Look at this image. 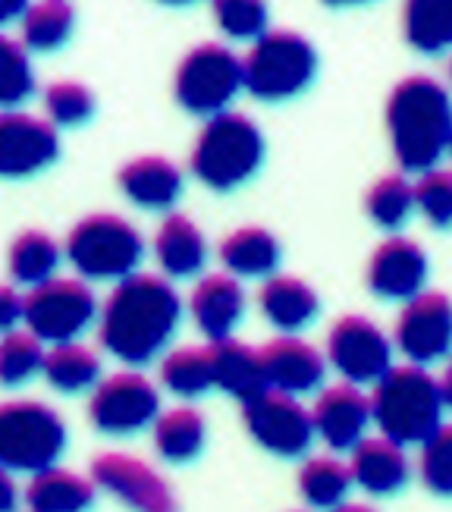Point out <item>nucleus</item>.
<instances>
[{"label": "nucleus", "instance_id": "c9c22d12", "mask_svg": "<svg viewBox=\"0 0 452 512\" xmlns=\"http://www.w3.org/2000/svg\"><path fill=\"white\" fill-rule=\"evenodd\" d=\"M35 95V70L22 41L0 32V107L13 110Z\"/></svg>", "mask_w": 452, "mask_h": 512}, {"label": "nucleus", "instance_id": "412c9836", "mask_svg": "<svg viewBox=\"0 0 452 512\" xmlns=\"http://www.w3.org/2000/svg\"><path fill=\"white\" fill-rule=\"evenodd\" d=\"M120 192L132 205L148 211H167L183 195V170L164 154H142L120 167Z\"/></svg>", "mask_w": 452, "mask_h": 512}, {"label": "nucleus", "instance_id": "b1692460", "mask_svg": "<svg viewBox=\"0 0 452 512\" xmlns=\"http://www.w3.org/2000/svg\"><path fill=\"white\" fill-rule=\"evenodd\" d=\"M280 242L264 227H239L230 236H223L217 258L223 271L236 280H264L277 271L280 264Z\"/></svg>", "mask_w": 452, "mask_h": 512}, {"label": "nucleus", "instance_id": "e433bc0d", "mask_svg": "<svg viewBox=\"0 0 452 512\" xmlns=\"http://www.w3.org/2000/svg\"><path fill=\"white\" fill-rule=\"evenodd\" d=\"M44 114L54 126H82L95 114V95L76 79H57L44 88Z\"/></svg>", "mask_w": 452, "mask_h": 512}, {"label": "nucleus", "instance_id": "0eeeda50", "mask_svg": "<svg viewBox=\"0 0 452 512\" xmlns=\"http://www.w3.org/2000/svg\"><path fill=\"white\" fill-rule=\"evenodd\" d=\"M66 450V425L63 418L38 403V399H13L0 403V469L35 475Z\"/></svg>", "mask_w": 452, "mask_h": 512}, {"label": "nucleus", "instance_id": "1a4fd4ad", "mask_svg": "<svg viewBox=\"0 0 452 512\" xmlns=\"http://www.w3.org/2000/svg\"><path fill=\"white\" fill-rule=\"evenodd\" d=\"M242 92V60L217 41L195 44L176 66L173 95L195 117L223 114Z\"/></svg>", "mask_w": 452, "mask_h": 512}, {"label": "nucleus", "instance_id": "f704fd0d", "mask_svg": "<svg viewBox=\"0 0 452 512\" xmlns=\"http://www.w3.org/2000/svg\"><path fill=\"white\" fill-rule=\"evenodd\" d=\"M44 362V343L29 330H7L0 337V384L4 387H22L41 374Z\"/></svg>", "mask_w": 452, "mask_h": 512}, {"label": "nucleus", "instance_id": "6ab92c4d", "mask_svg": "<svg viewBox=\"0 0 452 512\" xmlns=\"http://www.w3.org/2000/svg\"><path fill=\"white\" fill-rule=\"evenodd\" d=\"M189 311L198 330L205 333L211 343L226 340V337H233V330L239 327L245 315V289L226 271L208 274L192 286Z\"/></svg>", "mask_w": 452, "mask_h": 512}, {"label": "nucleus", "instance_id": "cd10ccee", "mask_svg": "<svg viewBox=\"0 0 452 512\" xmlns=\"http://www.w3.org/2000/svg\"><path fill=\"white\" fill-rule=\"evenodd\" d=\"M41 374L60 393H82L101 381V359L82 340L54 343L51 349H44Z\"/></svg>", "mask_w": 452, "mask_h": 512}, {"label": "nucleus", "instance_id": "5701e85b", "mask_svg": "<svg viewBox=\"0 0 452 512\" xmlns=\"http://www.w3.org/2000/svg\"><path fill=\"white\" fill-rule=\"evenodd\" d=\"M258 305H261V315L270 321V327H277L283 333L305 330L321 311V299L311 289V283H305L302 277H292V274L264 277Z\"/></svg>", "mask_w": 452, "mask_h": 512}, {"label": "nucleus", "instance_id": "7ed1b4c3", "mask_svg": "<svg viewBox=\"0 0 452 512\" xmlns=\"http://www.w3.org/2000/svg\"><path fill=\"white\" fill-rule=\"evenodd\" d=\"M371 421L383 437H390L399 447H418L446 421L449 406V377H434L421 365H393L374 384Z\"/></svg>", "mask_w": 452, "mask_h": 512}, {"label": "nucleus", "instance_id": "dca6fc26", "mask_svg": "<svg viewBox=\"0 0 452 512\" xmlns=\"http://www.w3.org/2000/svg\"><path fill=\"white\" fill-rule=\"evenodd\" d=\"M308 415L314 437L336 453H349L371 425V399L355 384H330L318 393Z\"/></svg>", "mask_w": 452, "mask_h": 512}, {"label": "nucleus", "instance_id": "4be33fe9", "mask_svg": "<svg viewBox=\"0 0 452 512\" xmlns=\"http://www.w3.org/2000/svg\"><path fill=\"white\" fill-rule=\"evenodd\" d=\"M154 258L170 280L198 277L208 261V239L189 214H170L154 233Z\"/></svg>", "mask_w": 452, "mask_h": 512}, {"label": "nucleus", "instance_id": "c03bdc74", "mask_svg": "<svg viewBox=\"0 0 452 512\" xmlns=\"http://www.w3.org/2000/svg\"><path fill=\"white\" fill-rule=\"evenodd\" d=\"M330 512H377V509H371L368 503H339V506H333Z\"/></svg>", "mask_w": 452, "mask_h": 512}, {"label": "nucleus", "instance_id": "37998d69", "mask_svg": "<svg viewBox=\"0 0 452 512\" xmlns=\"http://www.w3.org/2000/svg\"><path fill=\"white\" fill-rule=\"evenodd\" d=\"M29 7V0H0V26H10Z\"/></svg>", "mask_w": 452, "mask_h": 512}, {"label": "nucleus", "instance_id": "a878e982", "mask_svg": "<svg viewBox=\"0 0 452 512\" xmlns=\"http://www.w3.org/2000/svg\"><path fill=\"white\" fill-rule=\"evenodd\" d=\"M208 349H211V377H214L217 390L236 396L239 403H245V399H252L261 390H267L261 355L255 346L226 337V340L211 343Z\"/></svg>", "mask_w": 452, "mask_h": 512}, {"label": "nucleus", "instance_id": "393cba45", "mask_svg": "<svg viewBox=\"0 0 452 512\" xmlns=\"http://www.w3.org/2000/svg\"><path fill=\"white\" fill-rule=\"evenodd\" d=\"M95 497L98 487L92 478L60 469V465L35 472L26 487L29 512H88L95 506Z\"/></svg>", "mask_w": 452, "mask_h": 512}, {"label": "nucleus", "instance_id": "4c0bfd02", "mask_svg": "<svg viewBox=\"0 0 452 512\" xmlns=\"http://www.w3.org/2000/svg\"><path fill=\"white\" fill-rule=\"evenodd\" d=\"M412 202L424 214V220H431L434 227L446 230L452 217V176L443 167L418 173V183L412 186Z\"/></svg>", "mask_w": 452, "mask_h": 512}, {"label": "nucleus", "instance_id": "bb28decb", "mask_svg": "<svg viewBox=\"0 0 452 512\" xmlns=\"http://www.w3.org/2000/svg\"><path fill=\"white\" fill-rule=\"evenodd\" d=\"M154 428V450L167 462H192L208 440V421L192 406H176L157 412L151 421Z\"/></svg>", "mask_w": 452, "mask_h": 512}, {"label": "nucleus", "instance_id": "f8f14e48", "mask_svg": "<svg viewBox=\"0 0 452 512\" xmlns=\"http://www.w3.org/2000/svg\"><path fill=\"white\" fill-rule=\"evenodd\" d=\"M324 359L343 374L346 384H377L393 368V343L371 318L343 315L330 327Z\"/></svg>", "mask_w": 452, "mask_h": 512}, {"label": "nucleus", "instance_id": "473e14b6", "mask_svg": "<svg viewBox=\"0 0 452 512\" xmlns=\"http://www.w3.org/2000/svg\"><path fill=\"white\" fill-rule=\"evenodd\" d=\"M352 491V475L349 465L333 456H314L302 465L299 472V494L314 509H333L346 503Z\"/></svg>", "mask_w": 452, "mask_h": 512}, {"label": "nucleus", "instance_id": "58836bf2", "mask_svg": "<svg viewBox=\"0 0 452 512\" xmlns=\"http://www.w3.org/2000/svg\"><path fill=\"white\" fill-rule=\"evenodd\" d=\"M421 447V456H418V472H421V481L427 491H434L440 497L449 494L452 487V434L449 428H437L427 440L418 443Z\"/></svg>", "mask_w": 452, "mask_h": 512}, {"label": "nucleus", "instance_id": "4468645a", "mask_svg": "<svg viewBox=\"0 0 452 512\" xmlns=\"http://www.w3.org/2000/svg\"><path fill=\"white\" fill-rule=\"evenodd\" d=\"M92 481L132 512H179L167 478L139 456L101 453L92 462Z\"/></svg>", "mask_w": 452, "mask_h": 512}, {"label": "nucleus", "instance_id": "c85d7f7f", "mask_svg": "<svg viewBox=\"0 0 452 512\" xmlns=\"http://www.w3.org/2000/svg\"><path fill=\"white\" fill-rule=\"evenodd\" d=\"M19 26L26 51H57L73 35L76 10L70 0H38L22 10Z\"/></svg>", "mask_w": 452, "mask_h": 512}, {"label": "nucleus", "instance_id": "a18cd8bd", "mask_svg": "<svg viewBox=\"0 0 452 512\" xmlns=\"http://www.w3.org/2000/svg\"><path fill=\"white\" fill-rule=\"evenodd\" d=\"M327 7H361V4H371V0H324Z\"/></svg>", "mask_w": 452, "mask_h": 512}, {"label": "nucleus", "instance_id": "49530a36", "mask_svg": "<svg viewBox=\"0 0 452 512\" xmlns=\"http://www.w3.org/2000/svg\"><path fill=\"white\" fill-rule=\"evenodd\" d=\"M161 4H170V7H186V4H195V0H161Z\"/></svg>", "mask_w": 452, "mask_h": 512}, {"label": "nucleus", "instance_id": "79ce46f5", "mask_svg": "<svg viewBox=\"0 0 452 512\" xmlns=\"http://www.w3.org/2000/svg\"><path fill=\"white\" fill-rule=\"evenodd\" d=\"M19 500V491L13 484V475L7 469H0V512H13Z\"/></svg>", "mask_w": 452, "mask_h": 512}, {"label": "nucleus", "instance_id": "ddd939ff", "mask_svg": "<svg viewBox=\"0 0 452 512\" xmlns=\"http://www.w3.org/2000/svg\"><path fill=\"white\" fill-rule=\"evenodd\" d=\"M452 340V308L440 289H421L418 296L405 299L396 318L393 346L412 365H434L446 359Z\"/></svg>", "mask_w": 452, "mask_h": 512}, {"label": "nucleus", "instance_id": "423d86ee", "mask_svg": "<svg viewBox=\"0 0 452 512\" xmlns=\"http://www.w3.org/2000/svg\"><path fill=\"white\" fill-rule=\"evenodd\" d=\"M63 255L82 280H123L139 271L145 239L120 214H88L66 233Z\"/></svg>", "mask_w": 452, "mask_h": 512}, {"label": "nucleus", "instance_id": "9d476101", "mask_svg": "<svg viewBox=\"0 0 452 512\" xmlns=\"http://www.w3.org/2000/svg\"><path fill=\"white\" fill-rule=\"evenodd\" d=\"M157 412H161V393L139 371L104 377L92 387V399H88L92 425L110 437H129L151 428Z\"/></svg>", "mask_w": 452, "mask_h": 512}, {"label": "nucleus", "instance_id": "f03ea898", "mask_svg": "<svg viewBox=\"0 0 452 512\" xmlns=\"http://www.w3.org/2000/svg\"><path fill=\"white\" fill-rule=\"evenodd\" d=\"M387 132L402 170L424 173L440 167L449 148V95L431 76L402 79L387 101Z\"/></svg>", "mask_w": 452, "mask_h": 512}, {"label": "nucleus", "instance_id": "a211bd4d", "mask_svg": "<svg viewBox=\"0 0 452 512\" xmlns=\"http://www.w3.org/2000/svg\"><path fill=\"white\" fill-rule=\"evenodd\" d=\"M258 355H261L267 390L302 396L321 390L327 377V359L321 355V349L302 337H292V333L270 340L264 349H258Z\"/></svg>", "mask_w": 452, "mask_h": 512}, {"label": "nucleus", "instance_id": "39448f33", "mask_svg": "<svg viewBox=\"0 0 452 512\" xmlns=\"http://www.w3.org/2000/svg\"><path fill=\"white\" fill-rule=\"evenodd\" d=\"M318 73V51L292 29H267L242 60V88L258 101H289L302 95Z\"/></svg>", "mask_w": 452, "mask_h": 512}, {"label": "nucleus", "instance_id": "6e6552de", "mask_svg": "<svg viewBox=\"0 0 452 512\" xmlns=\"http://www.w3.org/2000/svg\"><path fill=\"white\" fill-rule=\"evenodd\" d=\"M22 321L41 343H70L98 321V299L85 280L48 277L22 296Z\"/></svg>", "mask_w": 452, "mask_h": 512}, {"label": "nucleus", "instance_id": "7c9ffc66", "mask_svg": "<svg viewBox=\"0 0 452 512\" xmlns=\"http://www.w3.org/2000/svg\"><path fill=\"white\" fill-rule=\"evenodd\" d=\"M161 384L183 399H198L214 390L211 349L208 346H179L170 349L161 362Z\"/></svg>", "mask_w": 452, "mask_h": 512}, {"label": "nucleus", "instance_id": "2eb2a0df", "mask_svg": "<svg viewBox=\"0 0 452 512\" xmlns=\"http://www.w3.org/2000/svg\"><path fill=\"white\" fill-rule=\"evenodd\" d=\"M60 154L57 126L44 117L4 110L0 114V176L22 180L51 167Z\"/></svg>", "mask_w": 452, "mask_h": 512}, {"label": "nucleus", "instance_id": "9b49d317", "mask_svg": "<svg viewBox=\"0 0 452 512\" xmlns=\"http://www.w3.org/2000/svg\"><path fill=\"white\" fill-rule=\"evenodd\" d=\"M242 421L252 440L280 459H299L314 443L308 409L299 403V396L280 390H261L258 396L245 399Z\"/></svg>", "mask_w": 452, "mask_h": 512}, {"label": "nucleus", "instance_id": "20e7f679", "mask_svg": "<svg viewBox=\"0 0 452 512\" xmlns=\"http://www.w3.org/2000/svg\"><path fill=\"white\" fill-rule=\"evenodd\" d=\"M264 161V136L252 117L223 110L208 117L189 154L198 183L214 192H230L248 183Z\"/></svg>", "mask_w": 452, "mask_h": 512}, {"label": "nucleus", "instance_id": "aec40b11", "mask_svg": "<svg viewBox=\"0 0 452 512\" xmlns=\"http://www.w3.org/2000/svg\"><path fill=\"white\" fill-rule=\"evenodd\" d=\"M349 453H352L349 475L352 484H358L361 491H368L374 497H390L409 484L412 475L409 456H405V447H399L390 437L383 434L361 437Z\"/></svg>", "mask_w": 452, "mask_h": 512}, {"label": "nucleus", "instance_id": "f3484780", "mask_svg": "<svg viewBox=\"0 0 452 512\" xmlns=\"http://www.w3.org/2000/svg\"><path fill=\"white\" fill-rule=\"evenodd\" d=\"M427 283V255L415 239L390 236L368 258V286L377 299L405 302Z\"/></svg>", "mask_w": 452, "mask_h": 512}, {"label": "nucleus", "instance_id": "ea45409f", "mask_svg": "<svg viewBox=\"0 0 452 512\" xmlns=\"http://www.w3.org/2000/svg\"><path fill=\"white\" fill-rule=\"evenodd\" d=\"M220 32L230 38H258L267 32V0H211Z\"/></svg>", "mask_w": 452, "mask_h": 512}, {"label": "nucleus", "instance_id": "2f4dec72", "mask_svg": "<svg viewBox=\"0 0 452 512\" xmlns=\"http://www.w3.org/2000/svg\"><path fill=\"white\" fill-rule=\"evenodd\" d=\"M405 38L421 54H443L452 38L449 0H405Z\"/></svg>", "mask_w": 452, "mask_h": 512}, {"label": "nucleus", "instance_id": "c756f323", "mask_svg": "<svg viewBox=\"0 0 452 512\" xmlns=\"http://www.w3.org/2000/svg\"><path fill=\"white\" fill-rule=\"evenodd\" d=\"M63 258V249L44 230H22L7 252L10 277L22 286H38L48 277H54L57 264Z\"/></svg>", "mask_w": 452, "mask_h": 512}, {"label": "nucleus", "instance_id": "72a5a7b5", "mask_svg": "<svg viewBox=\"0 0 452 512\" xmlns=\"http://www.w3.org/2000/svg\"><path fill=\"white\" fill-rule=\"evenodd\" d=\"M365 211L371 217V224L380 230H399L405 220L412 217L415 202H412V183L402 173L380 176L371 183L365 195Z\"/></svg>", "mask_w": 452, "mask_h": 512}, {"label": "nucleus", "instance_id": "f257e3e1", "mask_svg": "<svg viewBox=\"0 0 452 512\" xmlns=\"http://www.w3.org/2000/svg\"><path fill=\"white\" fill-rule=\"evenodd\" d=\"M183 318V302L167 277L129 274L113 283L98 308L101 346L123 365H148L167 349Z\"/></svg>", "mask_w": 452, "mask_h": 512}, {"label": "nucleus", "instance_id": "a19ab883", "mask_svg": "<svg viewBox=\"0 0 452 512\" xmlns=\"http://www.w3.org/2000/svg\"><path fill=\"white\" fill-rule=\"evenodd\" d=\"M22 321V296L10 283H0V333L16 330Z\"/></svg>", "mask_w": 452, "mask_h": 512}]
</instances>
